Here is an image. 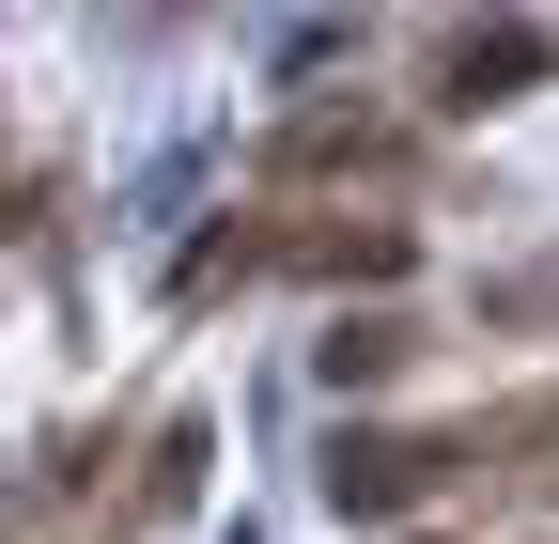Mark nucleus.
<instances>
[{"label": "nucleus", "instance_id": "obj_1", "mask_svg": "<svg viewBox=\"0 0 559 544\" xmlns=\"http://www.w3.org/2000/svg\"><path fill=\"white\" fill-rule=\"evenodd\" d=\"M436 483H451L436 436H342V451H326V498H342V513H404V498H436Z\"/></svg>", "mask_w": 559, "mask_h": 544}, {"label": "nucleus", "instance_id": "obj_2", "mask_svg": "<svg viewBox=\"0 0 559 544\" xmlns=\"http://www.w3.org/2000/svg\"><path fill=\"white\" fill-rule=\"evenodd\" d=\"M528 79H544V32H528V16H498V32H451V47H436V109H513Z\"/></svg>", "mask_w": 559, "mask_h": 544}]
</instances>
